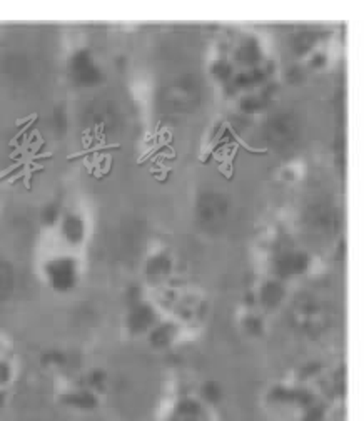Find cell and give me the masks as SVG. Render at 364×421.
I'll list each match as a JSON object with an SVG mask.
<instances>
[{
    "instance_id": "obj_3",
    "label": "cell",
    "mask_w": 364,
    "mask_h": 421,
    "mask_svg": "<svg viewBox=\"0 0 364 421\" xmlns=\"http://www.w3.org/2000/svg\"><path fill=\"white\" fill-rule=\"evenodd\" d=\"M299 134V124L293 116H283L274 117L268 126V138L269 142L274 144L278 147H286L294 142V139Z\"/></svg>"
},
{
    "instance_id": "obj_4",
    "label": "cell",
    "mask_w": 364,
    "mask_h": 421,
    "mask_svg": "<svg viewBox=\"0 0 364 421\" xmlns=\"http://www.w3.org/2000/svg\"><path fill=\"white\" fill-rule=\"evenodd\" d=\"M333 222H335V219H333L331 212H329L326 207H314L313 212H311L309 216V225L313 229L320 231L321 234H326L331 231Z\"/></svg>"
},
{
    "instance_id": "obj_5",
    "label": "cell",
    "mask_w": 364,
    "mask_h": 421,
    "mask_svg": "<svg viewBox=\"0 0 364 421\" xmlns=\"http://www.w3.org/2000/svg\"><path fill=\"white\" fill-rule=\"evenodd\" d=\"M306 259L302 254H287L283 261H279V271L284 276H293L296 272H301L306 268Z\"/></svg>"
},
{
    "instance_id": "obj_2",
    "label": "cell",
    "mask_w": 364,
    "mask_h": 421,
    "mask_svg": "<svg viewBox=\"0 0 364 421\" xmlns=\"http://www.w3.org/2000/svg\"><path fill=\"white\" fill-rule=\"evenodd\" d=\"M229 206L227 201L218 192H207L200 197L197 204V216H199L200 225L207 229H218L226 222Z\"/></svg>"
},
{
    "instance_id": "obj_1",
    "label": "cell",
    "mask_w": 364,
    "mask_h": 421,
    "mask_svg": "<svg viewBox=\"0 0 364 421\" xmlns=\"http://www.w3.org/2000/svg\"><path fill=\"white\" fill-rule=\"evenodd\" d=\"M291 323L306 335H320L329 326V311L314 296H298L291 306Z\"/></svg>"
},
{
    "instance_id": "obj_9",
    "label": "cell",
    "mask_w": 364,
    "mask_h": 421,
    "mask_svg": "<svg viewBox=\"0 0 364 421\" xmlns=\"http://www.w3.org/2000/svg\"><path fill=\"white\" fill-rule=\"evenodd\" d=\"M216 72H218V77H221V79H226V77H229V74H231V67L227 66V64H219V66H216Z\"/></svg>"
},
{
    "instance_id": "obj_8",
    "label": "cell",
    "mask_w": 364,
    "mask_h": 421,
    "mask_svg": "<svg viewBox=\"0 0 364 421\" xmlns=\"http://www.w3.org/2000/svg\"><path fill=\"white\" fill-rule=\"evenodd\" d=\"M263 299L269 306L278 305L281 299H283V290H281L279 284H268L263 293Z\"/></svg>"
},
{
    "instance_id": "obj_6",
    "label": "cell",
    "mask_w": 364,
    "mask_h": 421,
    "mask_svg": "<svg viewBox=\"0 0 364 421\" xmlns=\"http://www.w3.org/2000/svg\"><path fill=\"white\" fill-rule=\"evenodd\" d=\"M15 276L12 268L7 263L0 261V299L9 298L10 293L14 291Z\"/></svg>"
},
{
    "instance_id": "obj_7",
    "label": "cell",
    "mask_w": 364,
    "mask_h": 421,
    "mask_svg": "<svg viewBox=\"0 0 364 421\" xmlns=\"http://www.w3.org/2000/svg\"><path fill=\"white\" fill-rule=\"evenodd\" d=\"M237 57H239V59H241V62L254 64L261 57L259 47H257L256 42H249V44L242 45L241 51H239Z\"/></svg>"
}]
</instances>
